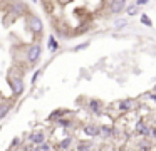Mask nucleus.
<instances>
[{
    "instance_id": "19",
    "label": "nucleus",
    "mask_w": 156,
    "mask_h": 151,
    "mask_svg": "<svg viewBox=\"0 0 156 151\" xmlns=\"http://www.w3.org/2000/svg\"><path fill=\"white\" fill-rule=\"evenodd\" d=\"M55 123H57L59 126H62V128H69V126H72V121H71V119H66V117H61V119H57Z\"/></svg>"
},
{
    "instance_id": "2",
    "label": "nucleus",
    "mask_w": 156,
    "mask_h": 151,
    "mask_svg": "<svg viewBox=\"0 0 156 151\" xmlns=\"http://www.w3.org/2000/svg\"><path fill=\"white\" fill-rule=\"evenodd\" d=\"M41 56H42V47H41V44H37V42L30 44V45L27 47V50H25V60H27V64H30V66L37 64L39 59H41Z\"/></svg>"
},
{
    "instance_id": "4",
    "label": "nucleus",
    "mask_w": 156,
    "mask_h": 151,
    "mask_svg": "<svg viewBox=\"0 0 156 151\" xmlns=\"http://www.w3.org/2000/svg\"><path fill=\"white\" fill-rule=\"evenodd\" d=\"M9 82H10V87H12V91H14L15 96H20V94L24 92L25 86H24V81H22L20 76L10 77V79H9Z\"/></svg>"
},
{
    "instance_id": "16",
    "label": "nucleus",
    "mask_w": 156,
    "mask_h": 151,
    "mask_svg": "<svg viewBox=\"0 0 156 151\" xmlns=\"http://www.w3.org/2000/svg\"><path fill=\"white\" fill-rule=\"evenodd\" d=\"M139 20H141V23H143L144 27H153V20H151V17H149L148 13L143 12L141 15H139Z\"/></svg>"
},
{
    "instance_id": "25",
    "label": "nucleus",
    "mask_w": 156,
    "mask_h": 151,
    "mask_svg": "<svg viewBox=\"0 0 156 151\" xmlns=\"http://www.w3.org/2000/svg\"><path fill=\"white\" fill-rule=\"evenodd\" d=\"M39 146H41V151H51V146H49V144L45 143V141H44L42 144H39Z\"/></svg>"
},
{
    "instance_id": "11",
    "label": "nucleus",
    "mask_w": 156,
    "mask_h": 151,
    "mask_svg": "<svg viewBox=\"0 0 156 151\" xmlns=\"http://www.w3.org/2000/svg\"><path fill=\"white\" fill-rule=\"evenodd\" d=\"M128 23H129V20L126 19V17H116V20H114V29L116 30H122L124 27H128Z\"/></svg>"
},
{
    "instance_id": "23",
    "label": "nucleus",
    "mask_w": 156,
    "mask_h": 151,
    "mask_svg": "<svg viewBox=\"0 0 156 151\" xmlns=\"http://www.w3.org/2000/svg\"><path fill=\"white\" fill-rule=\"evenodd\" d=\"M139 149H141V151H149V149H151V144H148V143H139Z\"/></svg>"
},
{
    "instance_id": "9",
    "label": "nucleus",
    "mask_w": 156,
    "mask_h": 151,
    "mask_svg": "<svg viewBox=\"0 0 156 151\" xmlns=\"http://www.w3.org/2000/svg\"><path fill=\"white\" fill-rule=\"evenodd\" d=\"M118 109L122 113H128V111L134 109V99H122L118 102Z\"/></svg>"
},
{
    "instance_id": "15",
    "label": "nucleus",
    "mask_w": 156,
    "mask_h": 151,
    "mask_svg": "<svg viewBox=\"0 0 156 151\" xmlns=\"http://www.w3.org/2000/svg\"><path fill=\"white\" fill-rule=\"evenodd\" d=\"M47 45H49V50H51V52H55V50L59 49V42H57V39H55L54 35H51V37H49Z\"/></svg>"
},
{
    "instance_id": "7",
    "label": "nucleus",
    "mask_w": 156,
    "mask_h": 151,
    "mask_svg": "<svg viewBox=\"0 0 156 151\" xmlns=\"http://www.w3.org/2000/svg\"><path fill=\"white\" fill-rule=\"evenodd\" d=\"M99 129H101V126H98V124H86V126L82 128L84 134H86V136H89V138L99 136Z\"/></svg>"
},
{
    "instance_id": "1",
    "label": "nucleus",
    "mask_w": 156,
    "mask_h": 151,
    "mask_svg": "<svg viewBox=\"0 0 156 151\" xmlns=\"http://www.w3.org/2000/svg\"><path fill=\"white\" fill-rule=\"evenodd\" d=\"M25 22H27L29 30H30L35 37L44 34V23H42V19L39 15H35V13H32V12H27L25 13Z\"/></svg>"
},
{
    "instance_id": "21",
    "label": "nucleus",
    "mask_w": 156,
    "mask_h": 151,
    "mask_svg": "<svg viewBox=\"0 0 156 151\" xmlns=\"http://www.w3.org/2000/svg\"><path fill=\"white\" fill-rule=\"evenodd\" d=\"M89 44H91V42H89V40H86V42H82V44H79V45H76L72 50H74V52H79V50H84V49H87V47H89Z\"/></svg>"
},
{
    "instance_id": "13",
    "label": "nucleus",
    "mask_w": 156,
    "mask_h": 151,
    "mask_svg": "<svg viewBox=\"0 0 156 151\" xmlns=\"http://www.w3.org/2000/svg\"><path fill=\"white\" fill-rule=\"evenodd\" d=\"M12 109L10 102H0V119H4L5 116L9 114V111Z\"/></svg>"
},
{
    "instance_id": "5",
    "label": "nucleus",
    "mask_w": 156,
    "mask_h": 151,
    "mask_svg": "<svg viewBox=\"0 0 156 151\" xmlns=\"http://www.w3.org/2000/svg\"><path fill=\"white\" fill-rule=\"evenodd\" d=\"M10 15H14L15 19H17L19 15H25L27 13V7H25V3L24 2H20V0H15L14 3L10 5Z\"/></svg>"
},
{
    "instance_id": "27",
    "label": "nucleus",
    "mask_w": 156,
    "mask_h": 151,
    "mask_svg": "<svg viewBox=\"0 0 156 151\" xmlns=\"http://www.w3.org/2000/svg\"><path fill=\"white\" fill-rule=\"evenodd\" d=\"M149 136H151L153 139L156 141V128H151V133H149Z\"/></svg>"
},
{
    "instance_id": "20",
    "label": "nucleus",
    "mask_w": 156,
    "mask_h": 151,
    "mask_svg": "<svg viewBox=\"0 0 156 151\" xmlns=\"http://www.w3.org/2000/svg\"><path fill=\"white\" fill-rule=\"evenodd\" d=\"M92 148V143H87V141H84V143H79V151H91Z\"/></svg>"
},
{
    "instance_id": "30",
    "label": "nucleus",
    "mask_w": 156,
    "mask_h": 151,
    "mask_svg": "<svg viewBox=\"0 0 156 151\" xmlns=\"http://www.w3.org/2000/svg\"><path fill=\"white\" fill-rule=\"evenodd\" d=\"M7 151H15V149H7Z\"/></svg>"
},
{
    "instance_id": "31",
    "label": "nucleus",
    "mask_w": 156,
    "mask_h": 151,
    "mask_svg": "<svg viewBox=\"0 0 156 151\" xmlns=\"http://www.w3.org/2000/svg\"><path fill=\"white\" fill-rule=\"evenodd\" d=\"M51 151H54V149H51Z\"/></svg>"
},
{
    "instance_id": "6",
    "label": "nucleus",
    "mask_w": 156,
    "mask_h": 151,
    "mask_svg": "<svg viewBox=\"0 0 156 151\" xmlns=\"http://www.w3.org/2000/svg\"><path fill=\"white\" fill-rule=\"evenodd\" d=\"M134 129H136V134L143 138H149V133H151V126H148V123L144 119H138Z\"/></svg>"
},
{
    "instance_id": "3",
    "label": "nucleus",
    "mask_w": 156,
    "mask_h": 151,
    "mask_svg": "<svg viewBox=\"0 0 156 151\" xmlns=\"http://www.w3.org/2000/svg\"><path fill=\"white\" fill-rule=\"evenodd\" d=\"M106 5H108V15H118L126 10L128 0H109Z\"/></svg>"
},
{
    "instance_id": "22",
    "label": "nucleus",
    "mask_w": 156,
    "mask_h": 151,
    "mask_svg": "<svg viewBox=\"0 0 156 151\" xmlns=\"http://www.w3.org/2000/svg\"><path fill=\"white\" fill-rule=\"evenodd\" d=\"M19 146H20V138H15V139H12V144H10L12 149H15V148H19Z\"/></svg>"
},
{
    "instance_id": "10",
    "label": "nucleus",
    "mask_w": 156,
    "mask_h": 151,
    "mask_svg": "<svg viewBox=\"0 0 156 151\" xmlns=\"http://www.w3.org/2000/svg\"><path fill=\"white\" fill-rule=\"evenodd\" d=\"M29 141L34 144H42L45 141V133L44 131H35V133H32L30 136H29Z\"/></svg>"
},
{
    "instance_id": "29",
    "label": "nucleus",
    "mask_w": 156,
    "mask_h": 151,
    "mask_svg": "<svg viewBox=\"0 0 156 151\" xmlns=\"http://www.w3.org/2000/svg\"><path fill=\"white\" fill-rule=\"evenodd\" d=\"M30 2H32V3H37V2H39V0H30Z\"/></svg>"
},
{
    "instance_id": "12",
    "label": "nucleus",
    "mask_w": 156,
    "mask_h": 151,
    "mask_svg": "<svg viewBox=\"0 0 156 151\" xmlns=\"http://www.w3.org/2000/svg\"><path fill=\"white\" fill-rule=\"evenodd\" d=\"M126 15L128 17H134V15H138L139 13V7L136 5V3H128V7H126Z\"/></svg>"
},
{
    "instance_id": "14",
    "label": "nucleus",
    "mask_w": 156,
    "mask_h": 151,
    "mask_svg": "<svg viewBox=\"0 0 156 151\" xmlns=\"http://www.w3.org/2000/svg\"><path fill=\"white\" fill-rule=\"evenodd\" d=\"M112 134H114V129L111 126H101V129H99V136L102 138H111Z\"/></svg>"
},
{
    "instance_id": "17",
    "label": "nucleus",
    "mask_w": 156,
    "mask_h": 151,
    "mask_svg": "<svg viewBox=\"0 0 156 151\" xmlns=\"http://www.w3.org/2000/svg\"><path fill=\"white\" fill-rule=\"evenodd\" d=\"M71 144H72V136H67V138H64V139L59 143V148H61V149H69Z\"/></svg>"
},
{
    "instance_id": "18",
    "label": "nucleus",
    "mask_w": 156,
    "mask_h": 151,
    "mask_svg": "<svg viewBox=\"0 0 156 151\" xmlns=\"http://www.w3.org/2000/svg\"><path fill=\"white\" fill-rule=\"evenodd\" d=\"M67 113V111H64V109H57V111H54V113L51 114V116H49V121H57V119H61L62 116H64V114Z\"/></svg>"
},
{
    "instance_id": "24",
    "label": "nucleus",
    "mask_w": 156,
    "mask_h": 151,
    "mask_svg": "<svg viewBox=\"0 0 156 151\" xmlns=\"http://www.w3.org/2000/svg\"><path fill=\"white\" fill-rule=\"evenodd\" d=\"M136 5H138L139 7V9H141V7H144V5H148V3H149V0H136Z\"/></svg>"
},
{
    "instance_id": "26",
    "label": "nucleus",
    "mask_w": 156,
    "mask_h": 151,
    "mask_svg": "<svg viewBox=\"0 0 156 151\" xmlns=\"http://www.w3.org/2000/svg\"><path fill=\"white\" fill-rule=\"evenodd\" d=\"M41 74H42V70H37V72L34 74V77H32V84L37 82V79H39V76H41Z\"/></svg>"
},
{
    "instance_id": "28",
    "label": "nucleus",
    "mask_w": 156,
    "mask_h": 151,
    "mask_svg": "<svg viewBox=\"0 0 156 151\" xmlns=\"http://www.w3.org/2000/svg\"><path fill=\"white\" fill-rule=\"evenodd\" d=\"M148 97H149V99H153V101H156V92H149Z\"/></svg>"
},
{
    "instance_id": "8",
    "label": "nucleus",
    "mask_w": 156,
    "mask_h": 151,
    "mask_svg": "<svg viewBox=\"0 0 156 151\" xmlns=\"http://www.w3.org/2000/svg\"><path fill=\"white\" fill-rule=\"evenodd\" d=\"M87 107H89V111H91L92 114H102V102L99 99H91L89 101V104H87Z\"/></svg>"
}]
</instances>
